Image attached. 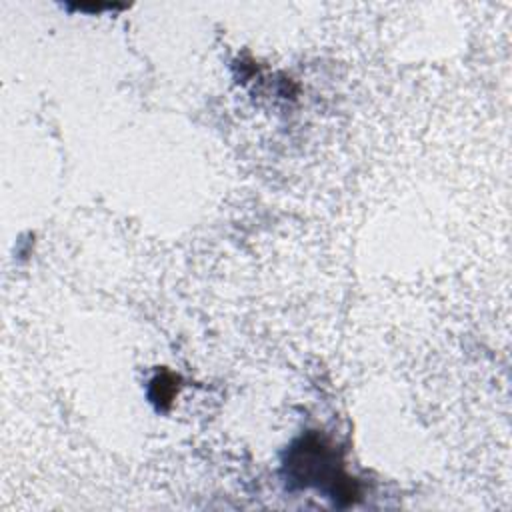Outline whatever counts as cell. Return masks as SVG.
I'll use <instances>...</instances> for the list:
<instances>
[{
    "label": "cell",
    "instance_id": "cell-1",
    "mask_svg": "<svg viewBox=\"0 0 512 512\" xmlns=\"http://www.w3.org/2000/svg\"><path fill=\"white\" fill-rule=\"evenodd\" d=\"M284 466L288 482H296L304 488L316 486L328 490L334 500L346 498L350 502L356 496L352 478L342 472L336 450L316 434H308L294 442Z\"/></svg>",
    "mask_w": 512,
    "mask_h": 512
},
{
    "label": "cell",
    "instance_id": "cell-2",
    "mask_svg": "<svg viewBox=\"0 0 512 512\" xmlns=\"http://www.w3.org/2000/svg\"><path fill=\"white\" fill-rule=\"evenodd\" d=\"M176 378L172 374H160L152 380V390H150V398L152 402L158 404V408H166L176 392Z\"/></svg>",
    "mask_w": 512,
    "mask_h": 512
}]
</instances>
